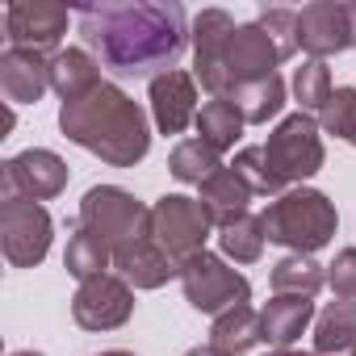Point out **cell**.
<instances>
[{
	"mask_svg": "<svg viewBox=\"0 0 356 356\" xmlns=\"http://www.w3.org/2000/svg\"><path fill=\"white\" fill-rule=\"evenodd\" d=\"M13 356H42V352H34V348H26V352H13Z\"/></svg>",
	"mask_w": 356,
	"mask_h": 356,
	"instance_id": "8d00e7d4",
	"label": "cell"
},
{
	"mask_svg": "<svg viewBox=\"0 0 356 356\" xmlns=\"http://www.w3.org/2000/svg\"><path fill=\"white\" fill-rule=\"evenodd\" d=\"M298 47L323 63L339 51H352L348 0H314V5H306L298 13Z\"/></svg>",
	"mask_w": 356,
	"mask_h": 356,
	"instance_id": "7c38bea8",
	"label": "cell"
},
{
	"mask_svg": "<svg viewBox=\"0 0 356 356\" xmlns=\"http://www.w3.org/2000/svg\"><path fill=\"white\" fill-rule=\"evenodd\" d=\"M97 356H134V352H126V348H109V352H97Z\"/></svg>",
	"mask_w": 356,
	"mask_h": 356,
	"instance_id": "d590c367",
	"label": "cell"
},
{
	"mask_svg": "<svg viewBox=\"0 0 356 356\" xmlns=\"http://www.w3.org/2000/svg\"><path fill=\"white\" fill-rule=\"evenodd\" d=\"M181 285H185V298L193 310L202 314H222L231 306H248L252 298V285L239 268L227 264V256H214V252H197L189 260H181Z\"/></svg>",
	"mask_w": 356,
	"mask_h": 356,
	"instance_id": "8992f818",
	"label": "cell"
},
{
	"mask_svg": "<svg viewBox=\"0 0 356 356\" xmlns=\"http://www.w3.org/2000/svg\"><path fill=\"white\" fill-rule=\"evenodd\" d=\"M323 126L314 122V113H289L277 122V130L268 134V143H260L264 151V163L273 172V181L281 185V193L298 189L302 181L323 168Z\"/></svg>",
	"mask_w": 356,
	"mask_h": 356,
	"instance_id": "277c9868",
	"label": "cell"
},
{
	"mask_svg": "<svg viewBox=\"0 0 356 356\" xmlns=\"http://www.w3.org/2000/svg\"><path fill=\"white\" fill-rule=\"evenodd\" d=\"M67 22H72L67 5H51V0H17V5L5 9L9 42L26 51H42V55L63 51L59 38L67 34Z\"/></svg>",
	"mask_w": 356,
	"mask_h": 356,
	"instance_id": "8fae6325",
	"label": "cell"
},
{
	"mask_svg": "<svg viewBox=\"0 0 356 356\" xmlns=\"http://www.w3.org/2000/svg\"><path fill=\"white\" fill-rule=\"evenodd\" d=\"M210 343L222 348V352H231V356H243L248 348L264 343L260 310H252V306H231V310H222V314L214 318V327H210Z\"/></svg>",
	"mask_w": 356,
	"mask_h": 356,
	"instance_id": "7402d4cb",
	"label": "cell"
},
{
	"mask_svg": "<svg viewBox=\"0 0 356 356\" xmlns=\"http://www.w3.org/2000/svg\"><path fill=\"white\" fill-rule=\"evenodd\" d=\"M235 30L239 26H235V17L227 9H202L193 17V80L202 88L214 80V72L222 63V51H227V42H231Z\"/></svg>",
	"mask_w": 356,
	"mask_h": 356,
	"instance_id": "e0dca14e",
	"label": "cell"
},
{
	"mask_svg": "<svg viewBox=\"0 0 356 356\" xmlns=\"http://www.w3.org/2000/svg\"><path fill=\"white\" fill-rule=\"evenodd\" d=\"M252 197H256V193H252V185L243 181L235 168H218L210 181H202V185H197V202H202V210H206L210 227H218V231H222V227H231L235 218H243Z\"/></svg>",
	"mask_w": 356,
	"mask_h": 356,
	"instance_id": "2e32d148",
	"label": "cell"
},
{
	"mask_svg": "<svg viewBox=\"0 0 356 356\" xmlns=\"http://www.w3.org/2000/svg\"><path fill=\"white\" fill-rule=\"evenodd\" d=\"M197 138L202 143H210L218 155L222 151H231L235 143H239V134H243V113H239V105L235 101H227V97H210L206 105H202V113H197Z\"/></svg>",
	"mask_w": 356,
	"mask_h": 356,
	"instance_id": "44dd1931",
	"label": "cell"
},
{
	"mask_svg": "<svg viewBox=\"0 0 356 356\" xmlns=\"http://www.w3.org/2000/svg\"><path fill=\"white\" fill-rule=\"evenodd\" d=\"M222 168V155L202 143V138H185V143H176L172 155H168V172L176 176V181H185V185H202L210 181V176Z\"/></svg>",
	"mask_w": 356,
	"mask_h": 356,
	"instance_id": "d4e9b609",
	"label": "cell"
},
{
	"mask_svg": "<svg viewBox=\"0 0 356 356\" xmlns=\"http://www.w3.org/2000/svg\"><path fill=\"white\" fill-rule=\"evenodd\" d=\"M147 101H151V118H155L159 134H181L202 113V105H197V80L189 72H181V67L155 76L151 88H147Z\"/></svg>",
	"mask_w": 356,
	"mask_h": 356,
	"instance_id": "4fadbf2b",
	"label": "cell"
},
{
	"mask_svg": "<svg viewBox=\"0 0 356 356\" xmlns=\"http://www.w3.org/2000/svg\"><path fill=\"white\" fill-rule=\"evenodd\" d=\"M331 67L323 59H306L298 72H293V97L302 105V113H323V105L331 101Z\"/></svg>",
	"mask_w": 356,
	"mask_h": 356,
	"instance_id": "83f0119b",
	"label": "cell"
},
{
	"mask_svg": "<svg viewBox=\"0 0 356 356\" xmlns=\"http://www.w3.org/2000/svg\"><path fill=\"white\" fill-rule=\"evenodd\" d=\"M231 101L239 105V113H243V122H248V126H264L268 118H277V113L285 109V80H281V76L252 80V84L235 88V97H231Z\"/></svg>",
	"mask_w": 356,
	"mask_h": 356,
	"instance_id": "603a6c76",
	"label": "cell"
},
{
	"mask_svg": "<svg viewBox=\"0 0 356 356\" xmlns=\"http://www.w3.org/2000/svg\"><path fill=\"white\" fill-rule=\"evenodd\" d=\"M134 314V289L118 273H101L92 281H80L72 298V318L84 331H113Z\"/></svg>",
	"mask_w": 356,
	"mask_h": 356,
	"instance_id": "30bf717a",
	"label": "cell"
},
{
	"mask_svg": "<svg viewBox=\"0 0 356 356\" xmlns=\"http://www.w3.org/2000/svg\"><path fill=\"white\" fill-rule=\"evenodd\" d=\"M84 42L101 55L105 67L122 76H163L185 55L189 17L181 5L159 0H126V5H84L76 9Z\"/></svg>",
	"mask_w": 356,
	"mask_h": 356,
	"instance_id": "6da1fadb",
	"label": "cell"
},
{
	"mask_svg": "<svg viewBox=\"0 0 356 356\" xmlns=\"http://www.w3.org/2000/svg\"><path fill=\"white\" fill-rule=\"evenodd\" d=\"M264 239H268V235H264L260 214H243V218H235L231 227L218 231V248H222V256L235 260V264H256L260 252H264Z\"/></svg>",
	"mask_w": 356,
	"mask_h": 356,
	"instance_id": "4316f807",
	"label": "cell"
},
{
	"mask_svg": "<svg viewBox=\"0 0 356 356\" xmlns=\"http://www.w3.org/2000/svg\"><path fill=\"white\" fill-rule=\"evenodd\" d=\"M268 356H314V352H298V348H277V352H268Z\"/></svg>",
	"mask_w": 356,
	"mask_h": 356,
	"instance_id": "e575fe53",
	"label": "cell"
},
{
	"mask_svg": "<svg viewBox=\"0 0 356 356\" xmlns=\"http://www.w3.org/2000/svg\"><path fill=\"white\" fill-rule=\"evenodd\" d=\"M314 302L310 298H298V293H273V302H264L260 310V331H264V343L273 348H293L306 327L314 323Z\"/></svg>",
	"mask_w": 356,
	"mask_h": 356,
	"instance_id": "ac0fdd59",
	"label": "cell"
},
{
	"mask_svg": "<svg viewBox=\"0 0 356 356\" xmlns=\"http://www.w3.org/2000/svg\"><path fill=\"white\" fill-rule=\"evenodd\" d=\"M314 356H356V302H331L314 318Z\"/></svg>",
	"mask_w": 356,
	"mask_h": 356,
	"instance_id": "ffe728a7",
	"label": "cell"
},
{
	"mask_svg": "<svg viewBox=\"0 0 356 356\" xmlns=\"http://www.w3.org/2000/svg\"><path fill=\"white\" fill-rule=\"evenodd\" d=\"M243 181L252 185V193H260V197H281V185L273 181V172H268V163H264V151L260 147H243L239 155H235V163H231Z\"/></svg>",
	"mask_w": 356,
	"mask_h": 356,
	"instance_id": "f546056e",
	"label": "cell"
},
{
	"mask_svg": "<svg viewBox=\"0 0 356 356\" xmlns=\"http://www.w3.org/2000/svg\"><path fill=\"white\" fill-rule=\"evenodd\" d=\"M80 227L92 231L109 252H118L151 235V210L118 185H92L80 202Z\"/></svg>",
	"mask_w": 356,
	"mask_h": 356,
	"instance_id": "5b68a950",
	"label": "cell"
},
{
	"mask_svg": "<svg viewBox=\"0 0 356 356\" xmlns=\"http://www.w3.org/2000/svg\"><path fill=\"white\" fill-rule=\"evenodd\" d=\"M113 264V252L92 235V231H84L80 222H76V231L67 235V252H63V268L76 277V281H92V277H101L105 268Z\"/></svg>",
	"mask_w": 356,
	"mask_h": 356,
	"instance_id": "cb8c5ba5",
	"label": "cell"
},
{
	"mask_svg": "<svg viewBox=\"0 0 356 356\" xmlns=\"http://www.w3.org/2000/svg\"><path fill=\"white\" fill-rule=\"evenodd\" d=\"M47 88H51V55L26 47H9L0 55V92L9 105H38Z\"/></svg>",
	"mask_w": 356,
	"mask_h": 356,
	"instance_id": "5bb4252c",
	"label": "cell"
},
{
	"mask_svg": "<svg viewBox=\"0 0 356 356\" xmlns=\"http://www.w3.org/2000/svg\"><path fill=\"white\" fill-rule=\"evenodd\" d=\"M327 285L323 264H314V256H298L289 252L285 260L273 264V293H298V298H314Z\"/></svg>",
	"mask_w": 356,
	"mask_h": 356,
	"instance_id": "484cf974",
	"label": "cell"
},
{
	"mask_svg": "<svg viewBox=\"0 0 356 356\" xmlns=\"http://www.w3.org/2000/svg\"><path fill=\"white\" fill-rule=\"evenodd\" d=\"M260 26L273 34V42L285 51V59L298 51V13L293 9H264L260 13Z\"/></svg>",
	"mask_w": 356,
	"mask_h": 356,
	"instance_id": "4dcf8cb0",
	"label": "cell"
},
{
	"mask_svg": "<svg viewBox=\"0 0 356 356\" xmlns=\"http://www.w3.org/2000/svg\"><path fill=\"white\" fill-rule=\"evenodd\" d=\"M260 222H264L268 243H281V248H289L298 256H314L339 231L335 202L327 193H318V189H306V185L273 197L268 210L260 214Z\"/></svg>",
	"mask_w": 356,
	"mask_h": 356,
	"instance_id": "3957f363",
	"label": "cell"
},
{
	"mask_svg": "<svg viewBox=\"0 0 356 356\" xmlns=\"http://www.w3.org/2000/svg\"><path fill=\"white\" fill-rule=\"evenodd\" d=\"M352 147H356V134H352Z\"/></svg>",
	"mask_w": 356,
	"mask_h": 356,
	"instance_id": "74e56055",
	"label": "cell"
},
{
	"mask_svg": "<svg viewBox=\"0 0 356 356\" xmlns=\"http://www.w3.org/2000/svg\"><path fill=\"white\" fill-rule=\"evenodd\" d=\"M185 356H231V352H222V348H214V343H202V348H189Z\"/></svg>",
	"mask_w": 356,
	"mask_h": 356,
	"instance_id": "d6a6232c",
	"label": "cell"
},
{
	"mask_svg": "<svg viewBox=\"0 0 356 356\" xmlns=\"http://www.w3.org/2000/svg\"><path fill=\"white\" fill-rule=\"evenodd\" d=\"M151 239L181 264L197 252H206V239H210V218L202 210L197 197H185V193H168L151 206Z\"/></svg>",
	"mask_w": 356,
	"mask_h": 356,
	"instance_id": "52a82bcc",
	"label": "cell"
},
{
	"mask_svg": "<svg viewBox=\"0 0 356 356\" xmlns=\"http://www.w3.org/2000/svg\"><path fill=\"white\" fill-rule=\"evenodd\" d=\"M51 235H55V222L38 202H22V197L0 202V248H5V260L13 268L42 264L51 252Z\"/></svg>",
	"mask_w": 356,
	"mask_h": 356,
	"instance_id": "ba28073f",
	"label": "cell"
},
{
	"mask_svg": "<svg viewBox=\"0 0 356 356\" xmlns=\"http://www.w3.org/2000/svg\"><path fill=\"white\" fill-rule=\"evenodd\" d=\"M327 285L335 289V298L356 302V248H343V252L327 264Z\"/></svg>",
	"mask_w": 356,
	"mask_h": 356,
	"instance_id": "1f68e13d",
	"label": "cell"
},
{
	"mask_svg": "<svg viewBox=\"0 0 356 356\" xmlns=\"http://www.w3.org/2000/svg\"><path fill=\"white\" fill-rule=\"evenodd\" d=\"M113 268L118 277L130 285V289H159L168 285L172 277H181V264H176L151 235L138 239V243H126L113 252Z\"/></svg>",
	"mask_w": 356,
	"mask_h": 356,
	"instance_id": "9a60e30c",
	"label": "cell"
},
{
	"mask_svg": "<svg viewBox=\"0 0 356 356\" xmlns=\"http://www.w3.org/2000/svg\"><path fill=\"white\" fill-rule=\"evenodd\" d=\"M97 84H105V80H101V63H97L84 47H63V51L51 55V88L59 92L63 105L88 97Z\"/></svg>",
	"mask_w": 356,
	"mask_h": 356,
	"instance_id": "d6986e66",
	"label": "cell"
},
{
	"mask_svg": "<svg viewBox=\"0 0 356 356\" xmlns=\"http://www.w3.org/2000/svg\"><path fill=\"white\" fill-rule=\"evenodd\" d=\"M0 185H5V197H22V202L42 206L67 189V163L47 147H30V151L9 155L0 163Z\"/></svg>",
	"mask_w": 356,
	"mask_h": 356,
	"instance_id": "9c48e42d",
	"label": "cell"
},
{
	"mask_svg": "<svg viewBox=\"0 0 356 356\" xmlns=\"http://www.w3.org/2000/svg\"><path fill=\"white\" fill-rule=\"evenodd\" d=\"M348 30H352V47H356V0H348Z\"/></svg>",
	"mask_w": 356,
	"mask_h": 356,
	"instance_id": "836d02e7",
	"label": "cell"
},
{
	"mask_svg": "<svg viewBox=\"0 0 356 356\" xmlns=\"http://www.w3.org/2000/svg\"><path fill=\"white\" fill-rule=\"evenodd\" d=\"M318 126H323L327 134L352 143V134H356V88H335L331 101H327L323 113H318Z\"/></svg>",
	"mask_w": 356,
	"mask_h": 356,
	"instance_id": "f1b7e54d",
	"label": "cell"
},
{
	"mask_svg": "<svg viewBox=\"0 0 356 356\" xmlns=\"http://www.w3.org/2000/svg\"><path fill=\"white\" fill-rule=\"evenodd\" d=\"M59 130L101 155L105 163L113 168H134L138 159H147L151 151V126H147V113L138 101H130L118 84H97L88 97L80 101H67L59 109Z\"/></svg>",
	"mask_w": 356,
	"mask_h": 356,
	"instance_id": "7a4b0ae2",
	"label": "cell"
}]
</instances>
